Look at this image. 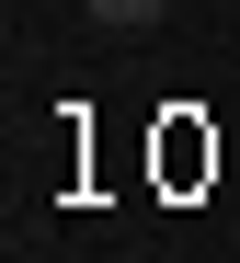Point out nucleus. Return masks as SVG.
<instances>
[{
	"instance_id": "f257e3e1",
	"label": "nucleus",
	"mask_w": 240,
	"mask_h": 263,
	"mask_svg": "<svg viewBox=\"0 0 240 263\" xmlns=\"http://www.w3.org/2000/svg\"><path fill=\"white\" fill-rule=\"evenodd\" d=\"M80 12H91V23H115V34H126V23H160V12H172V0H80Z\"/></svg>"
}]
</instances>
